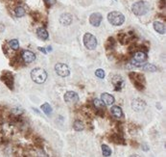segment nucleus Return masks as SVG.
<instances>
[{"mask_svg": "<svg viewBox=\"0 0 166 157\" xmlns=\"http://www.w3.org/2000/svg\"><path fill=\"white\" fill-rule=\"evenodd\" d=\"M129 77L131 81L134 84V86L138 90V91H143L145 89V83L146 79L145 76L139 73H131L129 74Z\"/></svg>", "mask_w": 166, "mask_h": 157, "instance_id": "f257e3e1", "label": "nucleus"}, {"mask_svg": "<svg viewBox=\"0 0 166 157\" xmlns=\"http://www.w3.org/2000/svg\"><path fill=\"white\" fill-rule=\"evenodd\" d=\"M31 78L35 83L42 84L47 79V73H46L44 69L36 68L31 71Z\"/></svg>", "mask_w": 166, "mask_h": 157, "instance_id": "f03ea898", "label": "nucleus"}, {"mask_svg": "<svg viewBox=\"0 0 166 157\" xmlns=\"http://www.w3.org/2000/svg\"><path fill=\"white\" fill-rule=\"evenodd\" d=\"M150 10V4L146 1H138L132 6V11L136 16H144Z\"/></svg>", "mask_w": 166, "mask_h": 157, "instance_id": "7ed1b4c3", "label": "nucleus"}, {"mask_svg": "<svg viewBox=\"0 0 166 157\" xmlns=\"http://www.w3.org/2000/svg\"><path fill=\"white\" fill-rule=\"evenodd\" d=\"M108 21L114 26H120L125 21V17L122 13L114 11V12H110L108 15Z\"/></svg>", "mask_w": 166, "mask_h": 157, "instance_id": "20e7f679", "label": "nucleus"}, {"mask_svg": "<svg viewBox=\"0 0 166 157\" xmlns=\"http://www.w3.org/2000/svg\"><path fill=\"white\" fill-rule=\"evenodd\" d=\"M147 54L144 51H136L134 54L132 60L131 61V64L135 67H141V65L147 61Z\"/></svg>", "mask_w": 166, "mask_h": 157, "instance_id": "39448f33", "label": "nucleus"}, {"mask_svg": "<svg viewBox=\"0 0 166 157\" xmlns=\"http://www.w3.org/2000/svg\"><path fill=\"white\" fill-rule=\"evenodd\" d=\"M84 44L88 50H94L97 47V39L90 33H85L84 36Z\"/></svg>", "mask_w": 166, "mask_h": 157, "instance_id": "423d86ee", "label": "nucleus"}, {"mask_svg": "<svg viewBox=\"0 0 166 157\" xmlns=\"http://www.w3.org/2000/svg\"><path fill=\"white\" fill-rule=\"evenodd\" d=\"M0 79H1V81L10 90L14 89V81H15V79H14V75H13V73H11V71H8V70L3 71V73H2L1 77H0Z\"/></svg>", "mask_w": 166, "mask_h": 157, "instance_id": "0eeeda50", "label": "nucleus"}, {"mask_svg": "<svg viewBox=\"0 0 166 157\" xmlns=\"http://www.w3.org/2000/svg\"><path fill=\"white\" fill-rule=\"evenodd\" d=\"M55 71L56 73L61 77H67L70 74V69L67 65L63 63H58L55 65Z\"/></svg>", "mask_w": 166, "mask_h": 157, "instance_id": "6e6552de", "label": "nucleus"}, {"mask_svg": "<svg viewBox=\"0 0 166 157\" xmlns=\"http://www.w3.org/2000/svg\"><path fill=\"white\" fill-rule=\"evenodd\" d=\"M146 102L141 99H135L132 100V108L135 112H141L146 108Z\"/></svg>", "mask_w": 166, "mask_h": 157, "instance_id": "1a4fd4ad", "label": "nucleus"}, {"mask_svg": "<svg viewBox=\"0 0 166 157\" xmlns=\"http://www.w3.org/2000/svg\"><path fill=\"white\" fill-rule=\"evenodd\" d=\"M64 101L68 104H75L79 101V95L76 92H66L64 94Z\"/></svg>", "mask_w": 166, "mask_h": 157, "instance_id": "9d476101", "label": "nucleus"}, {"mask_svg": "<svg viewBox=\"0 0 166 157\" xmlns=\"http://www.w3.org/2000/svg\"><path fill=\"white\" fill-rule=\"evenodd\" d=\"M102 19H103V17L100 13H93V14H91L89 17V23L92 26H94V27H98V26H100Z\"/></svg>", "mask_w": 166, "mask_h": 157, "instance_id": "9b49d317", "label": "nucleus"}, {"mask_svg": "<svg viewBox=\"0 0 166 157\" xmlns=\"http://www.w3.org/2000/svg\"><path fill=\"white\" fill-rule=\"evenodd\" d=\"M21 58L26 64H30L36 60V55L34 52L30 50H23L21 53Z\"/></svg>", "mask_w": 166, "mask_h": 157, "instance_id": "f8f14e48", "label": "nucleus"}, {"mask_svg": "<svg viewBox=\"0 0 166 157\" xmlns=\"http://www.w3.org/2000/svg\"><path fill=\"white\" fill-rule=\"evenodd\" d=\"M111 82L114 86V91H120L124 85V80L120 75H114L111 78Z\"/></svg>", "mask_w": 166, "mask_h": 157, "instance_id": "ddd939ff", "label": "nucleus"}, {"mask_svg": "<svg viewBox=\"0 0 166 157\" xmlns=\"http://www.w3.org/2000/svg\"><path fill=\"white\" fill-rule=\"evenodd\" d=\"M72 21H73V17L68 13H63V14H62L61 17H60V22H61L62 25H64V26L70 25L72 23Z\"/></svg>", "mask_w": 166, "mask_h": 157, "instance_id": "4468645a", "label": "nucleus"}, {"mask_svg": "<svg viewBox=\"0 0 166 157\" xmlns=\"http://www.w3.org/2000/svg\"><path fill=\"white\" fill-rule=\"evenodd\" d=\"M101 100L104 102L105 105H112L115 101V99L114 95H111L108 93H103L101 95Z\"/></svg>", "mask_w": 166, "mask_h": 157, "instance_id": "2eb2a0df", "label": "nucleus"}, {"mask_svg": "<svg viewBox=\"0 0 166 157\" xmlns=\"http://www.w3.org/2000/svg\"><path fill=\"white\" fill-rule=\"evenodd\" d=\"M110 141L116 144V145H125V139L120 134H112L110 138Z\"/></svg>", "mask_w": 166, "mask_h": 157, "instance_id": "dca6fc26", "label": "nucleus"}, {"mask_svg": "<svg viewBox=\"0 0 166 157\" xmlns=\"http://www.w3.org/2000/svg\"><path fill=\"white\" fill-rule=\"evenodd\" d=\"M93 105L97 110V113L98 114L102 113V116H103V113L105 112V104H104V102L101 99H94L93 100Z\"/></svg>", "mask_w": 166, "mask_h": 157, "instance_id": "f3484780", "label": "nucleus"}, {"mask_svg": "<svg viewBox=\"0 0 166 157\" xmlns=\"http://www.w3.org/2000/svg\"><path fill=\"white\" fill-rule=\"evenodd\" d=\"M37 35L42 41H46L49 38L47 30H46L45 28H43V27H39V28L37 29Z\"/></svg>", "mask_w": 166, "mask_h": 157, "instance_id": "a211bd4d", "label": "nucleus"}, {"mask_svg": "<svg viewBox=\"0 0 166 157\" xmlns=\"http://www.w3.org/2000/svg\"><path fill=\"white\" fill-rule=\"evenodd\" d=\"M110 113L114 118H116V119H120V118H122V116H123V111H122L121 107H119V106H112L110 109Z\"/></svg>", "mask_w": 166, "mask_h": 157, "instance_id": "6ab92c4d", "label": "nucleus"}, {"mask_svg": "<svg viewBox=\"0 0 166 157\" xmlns=\"http://www.w3.org/2000/svg\"><path fill=\"white\" fill-rule=\"evenodd\" d=\"M154 28L155 30L159 34H165V25L162 22H159V21H155L154 22Z\"/></svg>", "mask_w": 166, "mask_h": 157, "instance_id": "aec40b11", "label": "nucleus"}, {"mask_svg": "<svg viewBox=\"0 0 166 157\" xmlns=\"http://www.w3.org/2000/svg\"><path fill=\"white\" fill-rule=\"evenodd\" d=\"M73 128H74L75 131H83L84 128H85V125H84V123L81 121H75L74 123H73Z\"/></svg>", "mask_w": 166, "mask_h": 157, "instance_id": "412c9836", "label": "nucleus"}, {"mask_svg": "<svg viewBox=\"0 0 166 157\" xmlns=\"http://www.w3.org/2000/svg\"><path fill=\"white\" fill-rule=\"evenodd\" d=\"M142 69L144 71H150V73H155L157 70V68L153 64H146L144 66H142Z\"/></svg>", "mask_w": 166, "mask_h": 157, "instance_id": "4be33fe9", "label": "nucleus"}, {"mask_svg": "<svg viewBox=\"0 0 166 157\" xmlns=\"http://www.w3.org/2000/svg\"><path fill=\"white\" fill-rule=\"evenodd\" d=\"M42 110L43 111V112L45 113V115L46 116H50L51 115V113H52V107H51V105L49 103H43L42 105Z\"/></svg>", "mask_w": 166, "mask_h": 157, "instance_id": "5701e85b", "label": "nucleus"}, {"mask_svg": "<svg viewBox=\"0 0 166 157\" xmlns=\"http://www.w3.org/2000/svg\"><path fill=\"white\" fill-rule=\"evenodd\" d=\"M115 47V41H114V39L112 38V37H110L108 39V41L107 43H106V48H107L108 50H112Z\"/></svg>", "mask_w": 166, "mask_h": 157, "instance_id": "b1692460", "label": "nucleus"}, {"mask_svg": "<svg viewBox=\"0 0 166 157\" xmlns=\"http://www.w3.org/2000/svg\"><path fill=\"white\" fill-rule=\"evenodd\" d=\"M25 14H26V11L23 7H21V6H18V7H16L15 9V15L17 17H22L25 16Z\"/></svg>", "mask_w": 166, "mask_h": 157, "instance_id": "393cba45", "label": "nucleus"}, {"mask_svg": "<svg viewBox=\"0 0 166 157\" xmlns=\"http://www.w3.org/2000/svg\"><path fill=\"white\" fill-rule=\"evenodd\" d=\"M101 148H102V153L105 157H109L111 155V149L107 145H102Z\"/></svg>", "mask_w": 166, "mask_h": 157, "instance_id": "a878e982", "label": "nucleus"}, {"mask_svg": "<svg viewBox=\"0 0 166 157\" xmlns=\"http://www.w3.org/2000/svg\"><path fill=\"white\" fill-rule=\"evenodd\" d=\"M9 45H10V47L12 49H14V50H17L18 47H19V42L16 40V39H14V40H11L9 42Z\"/></svg>", "mask_w": 166, "mask_h": 157, "instance_id": "bb28decb", "label": "nucleus"}, {"mask_svg": "<svg viewBox=\"0 0 166 157\" xmlns=\"http://www.w3.org/2000/svg\"><path fill=\"white\" fill-rule=\"evenodd\" d=\"M95 74L98 78H100V79H103V78L105 77V71L101 69H99L95 71Z\"/></svg>", "mask_w": 166, "mask_h": 157, "instance_id": "cd10ccee", "label": "nucleus"}, {"mask_svg": "<svg viewBox=\"0 0 166 157\" xmlns=\"http://www.w3.org/2000/svg\"><path fill=\"white\" fill-rule=\"evenodd\" d=\"M12 113L14 114L15 116H16V117H19L23 113V110L19 109V108H14V109H12Z\"/></svg>", "mask_w": 166, "mask_h": 157, "instance_id": "c85d7f7f", "label": "nucleus"}, {"mask_svg": "<svg viewBox=\"0 0 166 157\" xmlns=\"http://www.w3.org/2000/svg\"><path fill=\"white\" fill-rule=\"evenodd\" d=\"M44 2L47 7H51V6L56 2V0H44Z\"/></svg>", "mask_w": 166, "mask_h": 157, "instance_id": "c756f323", "label": "nucleus"}, {"mask_svg": "<svg viewBox=\"0 0 166 157\" xmlns=\"http://www.w3.org/2000/svg\"><path fill=\"white\" fill-rule=\"evenodd\" d=\"M159 8L161 9L165 8V0H159Z\"/></svg>", "mask_w": 166, "mask_h": 157, "instance_id": "7c9ffc66", "label": "nucleus"}, {"mask_svg": "<svg viewBox=\"0 0 166 157\" xmlns=\"http://www.w3.org/2000/svg\"><path fill=\"white\" fill-rule=\"evenodd\" d=\"M32 16H33V17H34V19H36V21H38V17H41V15L38 14V12H35V13H32Z\"/></svg>", "mask_w": 166, "mask_h": 157, "instance_id": "2f4dec72", "label": "nucleus"}, {"mask_svg": "<svg viewBox=\"0 0 166 157\" xmlns=\"http://www.w3.org/2000/svg\"><path fill=\"white\" fill-rule=\"evenodd\" d=\"M142 148H143L144 151H148V150H149V148H148L147 145H146V144H143V145H142Z\"/></svg>", "mask_w": 166, "mask_h": 157, "instance_id": "473e14b6", "label": "nucleus"}, {"mask_svg": "<svg viewBox=\"0 0 166 157\" xmlns=\"http://www.w3.org/2000/svg\"><path fill=\"white\" fill-rule=\"evenodd\" d=\"M38 49L39 51H42V53H44V54H46V53H47V51H46V50H45V48H43V47H38Z\"/></svg>", "mask_w": 166, "mask_h": 157, "instance_id": "72a5a7b5", "label": "nucleus"}, {"mask_svg": "<svg viewBox=\"0 0 166 157\" xmlns=\"http://www.w3.org/2000/svg\"><path fill=\"white\" fill-rule=\"evenodd\" d=\"M2 27H3V24L1 23V24H0V32H2V31L4 30V29H3Z\"/></svg>", "mask_w": 166, "mask_h": 157, "instance_id": "f704fd0d", "label": "nucleus"}, {"mask_svg": "<svg viewBox=\"0 0 166 157\" xmlns=\"http://www.w3.org/2000/svg\"><path fill=\"white\" fill-rule=\"evenodd\" d=\"M130 157H140V156L137 155V154H132V155H131Z\"/></svg>", "mask_w": 166, "mask_h": 157, "instance_id": "c9c22d12", "label": "nucleus"}, {"mask_svg": "<svg viewBox=\"0 0 166 157\" xmlns=\"http://www.w3.org/2000/svg\"><path fill=\"white\" fill-rule=\"evenodd\" d=\"M47 50H48V51H51V50H52V47H47Z\"/></svg>", "mask_w": 166, "mask_h": 157, "instance_id": "e433bc0d", "label": "nucleus"}, {"mask_svg": "<svg viewBox=\"0 0 166 157\" xmlns=\"http://www.w3.org/2000/svg\"><path fill=\"white\" fill-rule=\"evenodd\" d=\"M114 1H116V0H114Z\"/></svg>", "mask_w": 166, "mask_h": 157, "instance_id": "4c0bfd02", "label": "nucleus"}]
</instances>
